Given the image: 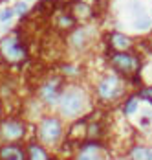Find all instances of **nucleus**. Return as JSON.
I'll use <instances>...</instances> for the list:
<instances>
[{"label": "nucleus", "instance_id": "obj_1", "mask_svg": "<svg viewBox=\"0 0 152 160\" xmlns=\"http://www.w3.org/2000/svg\"><path fill=\"white\" fill-rule=\"evenodd\" d=\"M26 59L28 48L18 30H11L9 33L0 37V61H4L6 64H20Z\"/></svg>", "mask_w": 152, "mask_h": 160}, {"label": "nucleus", "instance_id": "obj_2", "mask_svg": "<svg viewBox=\"0 0 152 160\" xmlns=\"http://www.w3.org/2000/svg\"><path fill=\"white\" fill-rule=\"evenodd\" d=\"M59 112L64 118H77L86 109V94L79 87H68L59 98Z\"/></svg>", "mask_w": 152, "mask_h": 160}, {"label": "nucleus", "instance_id": "obj_3", "mask_svg": "<svg viewBox=\"0 0 152 160\" xmlns=\"http://www.w3.org/2000/svg\"><path fill=\"white\" fill-rule=\"evenodd\" d=\"M39 140L46 145H55L62 138V122L55 116H46L37 127Z\"/></svg>", "mask_w": 152, "mask_h": 160}, {"label": "nucleus", "instance_id": "obj_4", "mask_svg": "<svg viewBox=\"0 0 152 160\" xmlns=\"http://www.w3.org/2000/svg\"><path fill=\"white\" fill-rule=\"evenodd\" d=\"M26 134V125L18 118H6L0 122V142L2 144H15L20 142Z\"/></svg>", "mask_w": 152, "mask_h": 160}, {"label": "nucleus", "instance_id": "obj_5", "mask_svg": "<svg viewBox=\"0 0 152 160\" xmlns=\"http://www.w3.org/2000/svg\"><path fill=\"white\" fill-rule=\"evenodd\" d=\"M110 64L114 66L116 72H119L123 76H134L139 70V61L136 55L128 53V52H114L110 55Z\"/></svg>", "mask_w": 152, "mask_h": 160}, {"label": "nucleus", "instance_id": "obj_6", "mask_svg": "<svg viewBox=\"0 0 152 160\" xmlns=\"http://www.w3.org/2000/svg\"><path fill=\"white\" fill-rule=\"evenodd\" d=\"M123 85L117 76H105L97 83V96L103 101H114L121 96Z\"/></svg>", "mask_w": 152, "mask_h": 160}, {"label": "nucleus", "instance_id": "obj_7", "mask_svg": "<svg viewBox=\"0 0 152 160\" xmlns=\"http://www.w3.org/2000/svg\"><path fill=\"white\" fill-rule=\"evenodd\" d=\"M61 94H62V79L61 78H50L39 88V98H40V101L44 105H55V103H59Z\"/></svg>", "mask_w": 152, "mask_h": 160}, {"label": "nucleus", "instance_id": "obj_8", "mask_svg": "<svg viewBox=\"0 0 152 160\" xmlns=\"http://www.w3.org/2000/svg\"><path fill=\"white\" fill-rule=\"evenodd\" d=\"M92 28L90 26H75L68 33V46L75 52H83L90 46L92 42Z\"/></svg>", "mask_w": 152, "mask_h": 160}, {"label": "nucleus", "instance_id": "obj_9", "mask_svg": "<svg viewBox=\"0 0 152 160\" xmlns=\"http://www.w3.org/2000/svg\"><path fill=\"white\" fill-rule=\"evenodd\" d=\"M0 160H28V155H26V149L17 142L2 144L0 145Z\"/></svg>", "mask_w": 152, "mask_h": 160}, {"label": "nucleus", "instance_id": "obj_10", "mask_svg": "<svg viewBox=\"0 0 152 160\" xmlns=\"http://www.w3.org/2000/svg\"><path fill=\"white\" fill-rule=\"evenodd\" d=\"M53 24L59 32H72L77 26V18L72 15V11H57L53 17Z\"/></svg>", "mask_w": 152, "mask_h": 160}, {"label": "nucleus", "instance_id": "obj_11", "mask_svg": "<svg viewBox=\"0 0 152 160\" xmlns=\"http://www.w3.org/2000/svg\"><path fill=\"white\" fill-rule=\"evenodd\" d=\"M108 44H110V48L116 50V52H128V48L132 46V41L125 33L112 32V33H108Z\"/></svg>", "mask_w": 152, "mask_h": 160}, {"label": "nucleus", "instance_id": "obj_12", "mask_svg": "<svg viewBox=\"0 0 152 160\" xmlns=\"http://www.w3.org/2000/svg\"><path fill=\"white\" fill-rule=\"evenodd\" d=\"M77 160H103V149L99 144H90L83 145L77 153Z\"/></svg>", "mask_w": 152, "mask_h": 160}, {"label": "nucleus", "instance_id": "obj_13", "mask_svg": "<svg viewBox=\"0 0 152 160\" xmlns=\"http://www.w3.org/2000/svg\"><path fill=\"white\" fill-rule=\"evenodd\" d=\"M134 28L139 30V32H147V30L152 28V17L143 8H139L137 11H134Z\"/></svg>", "mask_w": 152, "mask_h": 160}, {"label": "nucleus", "instance_id": "obj_14", "mask_svg": "<svg viewBox=\"0 0 152 160\" xmlns=\"http://www.w3.org/2000/svg\"><path fill=\"white\" fill-rule=\"evenodd\" d=\"M72 15L75 17L77 20H83V18H90L92 17V8L90 4H86V2H83V0H77L72 4Z\"/></svg>", "mask_w": 152, "mask_h": 160}, {"label": "nucleus", "instance_id": "obj_15", "mask_svg": "<svg viewBox=\"0 0 152 160\" xmlns=\"http://www.w3.org/2000/svg\"><path fill=\"white\" fill-rule=\"evenodd\" d=\"M26 155H28V160H50L46 149L42 147V145H39V144H30L28 145Z\"/></svg>", "mask_w": 152, "mask_h": 160}, {"label": "nucleus", "instance_id": "obj_16", "mask_svg": "<svg viewBox=\"0 0 152 160\" xmlns=\"http://www.w3.org/2000/svg\"><path fill=\"white\" fill-rule=\"evenodd\" d=\"M130 158L132 160H152V149L149 147H134L132 153H130Z\"/></svg>", "mask_w": 152, "mask_h": 160}, {"label": "nucleus", "instance_id": "obj_17", "mask_svg": "<svg viewBox=\"0 0 152 160\" xmlns=\"http://www.w3.org/2000/svg\"><path fill=\"white\" fill-rule=\"evenodd\" d=\"M13 9H15V15L17 17L24 18V17L30 13V4H28L26 0H17L15 4H13Z\"/></svg>", "mask_w": 152, "mask_h": 160}, {"label": "nucleus", "instance_id": "obj_18", "mask_svg": "<svg viewBox=\"0 0 152 160\" xmlns=\"http://www.w3.org/2000/svg\"><path fill=\"white\" fill-rule=\"evenodd\" d=\"M15 9H13V6L9 8V6H6V8H2L0 9V24H9L13 18H15Z\"/></svg>", "mask_w": 152, "mask_h": 160}, {"label": "nucleus", "instance_id": "obj_19", "mask_svg": "<svg viewBox=\"0 0 152 160\" xmlns=\"http://www.w3.org/2000/svg\"><path fill=\"white\" fill-rule=\"evenodd\" d=\"M137 111V98H130L125 105V114H134Z\"/></svg>", "mask_w": 152, "mask_h": 160}, {"label": "nucleus", "instance_id": "obj_20", "mask_svg": "<svg viewBox=\"0 0 152 160\" xmlns=\"http://www.w3.org/2000/svg\"><path fill=\"white\" fill-rule=\"evenodd\" d=\"M139 96L143 98V99H147L149 103L152 105V87H147V88H143L141 92H139Z\"/></svg>", "mask_w": 152, "mask_h": 160}, {"label": "nucleus", "instance_id": "obj_21", "mask_svg": "<svg viewBox=\"0 0 152 160\" xmlns=\"http://www.w3.org/2000/svg\"><path fill=\"white\" fill-rule=\"evenodd\" d=\"M55 6H64V4H70V2H74V0H51Z\"/></svg>", "mask_w": 152, "mask_h": 160}, {"label": "nucleus", "instance_id": "obj_22", "mask_svg": "<svg viewBox=\"0 0 152 160\" xmlns=\"http://www.w3.org/2000/svg\"><path fill=\"white\" fill-rule=\"evenodd\" d=\"M2 116H4V107H2V101H0V122H2Z\"/></svg>", "mask_w": 152, "mask_h": 160}, {"label": "nucleus", "instance_id": "obj_23", "mask_svg": "<svg viewBox=\"0 0 152 160\" xmlns=\"http://www.w3.org/2000/svg\"><path fill=\"white\" fill-rule=\"evenodd\" d=\"M26 2H30V0H26Z\"/></svg>", "mask_w": 152, "mask_h": 160}, {"label": "nucleus", "instance_id": "obj_24", "mask_svg": "<svg viewBox=\"0 0 152 160\" xmlns=\"http://www.w3.org/2000/svg\"><path fill=\"white\" fill-rule=\"evenodd\" d=\"M0 33H2V32H0Z\"/></svg>", "mask_w": 152, "mask_h": 160}]
</instances>
